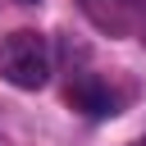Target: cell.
<instances>
[{"mask_svg":"<svg viewBox=\"0 0 146 146\" xmlns=\"http://www.w3.org/2000/svg\"><path fill=\"white\" fill-rule=\"evenodd\" d=\"M87 5H137V0H87Z\"/></svg>","mask_w":146,"mask_h":146,"instance_id":"obj_3","label":"cell"},{"mask_svg":"<svg viewBox=\"0 0 146 146\" xmlns=\"http://www.w3.org/2000/svg\"><path fill=\"white\" fill-rule=\"evenodd\" d=\"M23 5H32V0H23Z\"/></svg>","mask_w":146,"mask_h":146,"instance_id":"obj_4","label":"cell"},{"mask_svg":"<svg viewBox=\"0 0 146 146\" xmlns=\"http://www.w3.org/2000/svg\"><path fill=\"white\" fill-rule=\"evenodd\" d=\"M68 105L82 110V114H91V119H110V114H119V96H114L105 82H96V78H78V82L68 87Z\"/></svg>","mask_w":146,"mask_h":146,"instance_id":"obj_2","label":"cell"},{"mask_svg":"<svg viewBox=\"0 0 146 146\" xmlns=\"http://www.w3.org/2000/svg\"><path fill=\"white\" fill-rule=\"evenodd\" d=\"M0 78L18 91H36L50 78V46L41 32H9L0 41Z\"/></svg>","mask_w":146,"mask_h":146,"instance_id":"obj_1","label":"cell"}]
</instances>
